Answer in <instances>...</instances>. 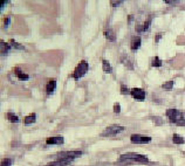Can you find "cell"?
<instances>
[{"label":"cell","mask_w":185,"mask_h":166,"mask_svg":"<svg viewBox=\"0 0 185 166\" xmlns=\"http://www.w3.org/2000/svg\"><path fill=\"white\" fill-rule=\"evenodd\" d=\"M166 116L169 117L170 122L176 123L178 125H185V118L181 112H179L177 109H169L166 110Z\"/></svg>","instance_id":"1"},{"label":"cell","mask_w":185,"mask_h":166,"mask_svg":"<svg viewBox=\"0 0 185 166\" xmlns=\"http://www.w3.org/2000/svg\"><path fill=\"white\" fill-rule=\"evenodd\" d=\"M120 160H135V161H138V163H148L149 161L148 157H145L143 154L135 153V152H129V153L122 154Z\"/></svg>","instance_id":"2"},{"label":"cell","mask_w":185,"mask_h":166,"mask_svg":"<svg viewBox=\"0 0 185 166\" xmlns=\"http://www.w3.org/2000/svg\"><path fill=\"white\" fill-rule=\"evenodd\" d=\"M88 69H89V66H88V63H87L85 61L80 62L78 66H77V67L75 68V70H74L73 77H74L75 80H80L82 76L85 75V73L88 71Z\"/></svg>","instance_id":"3"},{"label":"cell","mask_w":185,"mask_h":166,"mask_svg":"<svg viewBox=\"0 0 185 166\" xmlns=\"http://www.w3.org/2000/svg\"><path fill=\"white\" fill-rule=\"evenodd\" d=\"M82 156V152L81 151H63V152H60L57 154V159L59 160H66V159H74V158H77V157H81Z\"/></svg>","instance_id":"4"},{"label":"cell","mask_w":185,"mask_h":166,"mask_svg":"<svg viewBox=\"0 0 185 166\" xmlns=\"http://www.w3.org/2000/svg\"><path fill=\"white\" fill-rule=\"evenodd\" d=\"M123 130H124V128L121 126V125H110V126H108V128H106V129L103 130L102 136H103V137L114 136V135H117V133L122 132Z\"/></svg>","instance_id":"5"},{"label":"cell","mask_w":185,"mask_h":166,"mask_svg":"<svg viewBox=\"0 0 185 166\" xmlns=\"http://www.w3.org/2000/svg\"><path fill=\"white\" fill-rule=\"evenodd\" d=\"M130 140H131V143H135V144H145V143L151 142V137L142 136V135H132L130 137Z\"/></svg>","instance_id":"6"},{"label":"cell","mask_w":185,"mask_h":166,"mask_svg":"<svg viewBox=\"0 0 185 166\" xmlns=\"http://www.w3.org/2000/svg\"><path fill=\"white\" fill-rule=\"evenodd\" d=\"M130 94L136 101H144L145 98V91L141 88H132Z\"/></svg>","instance_id":"7"},{"label":"cell","mask_w":185,"mask_h":166,"mask_svg":"<svg viewBox=\"0 0 185 166\" xmlns=\"http://www.w3.org/2000/svg\"><path fill=\"white\" fill-rule=\"evenodd\" d=\"M64 142V139H63V137L62 136H55V137H49V138H47L46 139V143L48 144V145H54V144H62Z\"/></svg>","instance_id":"8"},{"label":"cell","mask_w":185,"mask_h":166,"mask_svg":"<svg viewBox=\"0 0 185 166\" xmlns=\"http://www.w3.org/2000/svg\"><path fill=\"white\" fill-rule=\"evenodd\" d=\"M55 88H56V81H55V80H49L48 83H47V86H46V91H47V94H48V95H52V94L54 93Z\"/></svg>","instance_id":"9"},{"label":"cell","mask_w":185,"mask_h":166,"mask_svg":"<svg viewBox=\"0 0 185 166\" xmlns=\"http://www.w3.org/2000/svg\"><path fill=\"white\" fill-rule=\"evenodd\" d=\"M71 163V159H66V160H56V161H53V163H49L47 164L46 166H67L68 164Z\"/></svg>","instance_id":"10"},{"label":"cell","mask_w":185,"mask_h":166,"mask_svg":"<svg viewBox=\"0 0 185 166\" xmlns=\"http://www.w3.org/2000/svg\"><path fill=\"white\" fill-rule=\"evenodd\" d=\"M141 38L139 36H134L132 38V40H131V45H130V47H131V49L132 50H136V49H138L139 48V46H141Z\"/></svg>","instance_id":"11"},{"label":"cell","mask_w":185,"mask_h":166,"mask_svg":"<svg viewBox=\"0 0 185 166\" xmlns=\"http://www.w3.org/2000/svg\"><path fill=\"white\" fill-rule=\"evenodd\" d=\"M102 68H103V71L107 73V74H110L113 71V68H111L110 63L107 60H102Z\"/></svg>","instance_id":"12"},{"label":"cell","mask_w":185,"mask_h":166,"mask_svg":"<svg viewBox=\"0 0 185 166\" xmlns=\"http://www.w3.org/2000/svg\"><path fill=\"white\" fill-rule=\"evenodd\" d=\"M14 71H15V74H17V76H18V78L19 80H22V81H25V80H28L29 78V76L27 75V74H25V73H22L19 68H15L14 69Z\"/></svg>","instance_id":"13"},{"label":"cell","mask_w":185,"mask_h":166,"mask_svg":"<svg viewBox=\"0 0 185 166\" xmlns=\"http://www.w3.org/2000/svg\"><path fill=\"white\" fill-rule=\"evenodd\" d=\"M0 47H1V54L4 55V54H7V52L10 50V48H11V45H8V43H6L5 41H0Z\"/></svg>","instance_id":"14"},{"label":"cell","mask_w":185,"mask_h":166,"mask_svg":"<svg viewBox=\"0 0 185 166\" xmlns=\"http://www.w3.org/2000/svg\"><path fill=\"white\" fill-rule=\"evenodd\" d=\"M36 121V115L35 114H32V115H28L27 117H25V124L26 125H28V124H32V123H34Z\"/></svg>","instance_id":"15"},{"label":"cell","mask_w":185,"mask_h":166,"mask_svg":"<svg viewBox=\"0 0 185 166\" xmlns=\"http://www.w3.org/2000/svg\"><path fill=\"white\" fill-rule=\"evenodd\" d=\"M104 35H106V38H107L108 40H110V41H115V39H116L115 33H114L111 29H107V31L104 32Z\"/></svg>","instance_id":"16"},{"label":"cell","mask_w":185,"mask_h":166,"mask_svg":"<svg viewBox=\"0 0 185 166\" xmlns=\"http://www.w3.org/2000/svg\"><path fill=\"white\" fill-rule=\"evenodd\" d=\"M10 45H11V47H13V48H15V49H20V50H24L25 49V47L22 46V45H20V43H18L15 40H10Z\"/></svg>","instance_id":"17"},{"label":"cell","mask_w":185,"mask_h":166,"mask_svg":"<svg viewBox=\"0 0 185 166\" xmlns=\"http://www.w3.org/2000/svg\"><path fill=\"white\" fill-rule=\"evenodd\" d=\"M172 142H173L174 144L179 145V144H183L185 140H184V138H183V137H180L179 135H173V137H172Z\"/></svg>","instance_id":"18"},{"label":"cell","mask_w":185,"mask_h":166,"mask_svg":"<svg viewBox=\"0 0 185 166\" xmlns=\"http://www.w3.org/2000/svg\"><path fill=\"white\" fill-rule=\"evenodd\" d=\"M7 118H8V121L12 122V123H18V122H19V117H18L17 115L12 114V112H8V114H7Z\"/></svg>","instance_id":"19"},{"label":"cell","mask_w":185,"mask_h":166,"mask_svg":"<svg viewBox=\"0 0 185 166\" xmlns=\"http://www.w3.org/2000/svg\"><path fill=\"white\" fill-rule=\"evenodd\" d=\"M163 89L164 90H171L172 89V87H173V81H167V82H165V83H163Z\"/></svg>","instance_id":"20"},{"label":"cell","mask_w":185,"mask_h":166,"mask_svg":"<svg viewBox=\"0 0 185 166\" xmlns=\"http://www.w3.org/2000/svg\"><path fill=\"white\" fill-rule=\"evenodd\" d=\"M151 64H152V67H160V66H162V61H160V59H159L158 56H155V57L152 59Z\"/></svg>","instance_id":"21"},{"label":"cell","mask_w":185,"mask_h":166,"mask_svg":"<svg viewBox=\"0 0 185 166\" xmlns=\"http://www.w3.org/2000/svg\"><path fill=\"white\" fill-rule=\"evenodd\" d=\"M121 93H122L123 95H125V94H130L131 90H129L128 87H125L124 84H122V86H121Z\"/></svg>","instance_id":"22"},{"label":"cell","mask_w":185,"mask_h":166,"mask_svg":"<svg viewBox=\"0 0 185 166\" xmlns=\"http://www.w3.org/2000/svg\"><path fill=\"white\" fill-rule=\"evenodd\" d=\"M11 165H12V160L8 158H6L1 161V166H11Z\"/></svg>","instance_id":"23"},{"label":"cell","mask_w":185,"mask_h":166,"mask_svg":"<svg viewBox=\"0 0 185 166\" xmlns=\"http://www.w3.org/2000/svg\"><path fill=\"white\" fill-rule=\"evenodd\" d=\"M114 112H116V114L121 112V105H120V103H115L114 104Z\"/></svg>","instance_id":"24"},{"label":"cell","mask_w":185,"mask_h":166,"mask_svg":"<svg viewBox=\"0 0 185 166\" xmlns=\"http://www.w3.org/2000/svg\"><path fill=\"white\" fill-rule=\"evenodd\" d=\"M149 26H150V20H149V21H145V22L143 24V27H142V31H146V29L149 28Z\"/></svg>","instance_id":"25"},{"label":"cell","mask_w":185,"mask_h":166,"mask_svg":"<svg viewBox=\"0 0 185 166\" xmlns=\"http://www.w3.org/2000/svg\"><path fill=\"white\" fill-rule=\"evenodd\" d=\"M10 21H11V19H10V18H6V19L4 20V25H5V28H6V27H8V25H10Z\"/></svg>","instance_id":"26"},{"label":"cell","mask_w":185,"mask_h":166,"mask_svg":"<svg viewBox=\"0 0 185 166\" xmlns=\"http://www.w3.org/2000/svg\"><path fill=\"white\" fill-rule=\"evenodd\" d=\"M164 3H165V4H176V3H178V1H177V0H173V1H172V0H165Z\"/></svg>","instance_id":"27"},{"label":"cell","mask_w":185,"mask_h":166,"mask_svg":"<svg viewBox=\"0 0 185 166\" xmlns=\"http://www.w3.org/2000/svg\"><path fill=\"white\" fill-rule=\"evenodd\" d=\"M120 4H122V1H111V5H113L114 7H116V6H118Z\"/></svg>","instance_id":"28"}]
</instances>
